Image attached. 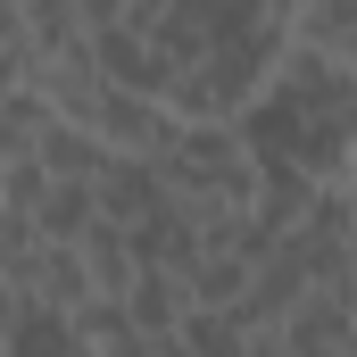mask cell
Segmentation results:
<instances>
[{
    "instance_id": "1",
    "label": "cell",
    "mask_w": 357,
    "mask_h": 357,
    "mask_svg": "<svg viewBox=\"0 0 357 357\" xmlns=\"http://www.w3.org/2000/svg\"><path fill=\"white\" fill-rule=\"evenodd\" d=\"M274 50H282V33H274V25H266V33H241V42H225V50H208V59L175 67L167 91H158V108H167L175 125H233V116L258 100Z\"/></svg>"
},
{
    "instance_id": "2",
    "label": "cell",
    "mask_w": 357,
    "mask_h": 357,
    "mask_svg": "<svg viewBox=\"0 0 357 357\" xmlns=\"http://www.w3.org/2000/svg\"><path fill=\"white\" fill-rule=\"evenodd\" d=\"M84 50H91V67L116 91H133V100H158V91H167V59H158L142 33H116V25H108V33H84Z\"/></svg>"
},
{
    "instance_id": "3",
    "label": "cell",
    "mask_w": 357,
    "mask_h": 357,
    "mask_svg": "<svg viewBox=\"0 0 357 357\" xmlns=\"http://www.w3.org/2000/svg\"><path fill=\"white\" fill-rule=\"evenodd\" d=\"M158 199H167V191H158V175H150V158H108V167L91 175V208H100V225H142Z\"/></svg>"
},
{
    "instance_id": "4",
    "label": "cell",
    "mask_w": 357,
    "mask_h": 357,
    "mask_svg": "<svg viewBox=\"0 0 357 357\" xmlns=\"http://www.w3.org/2000/svg\"><path fill=\"white\" fill-rule=\"evenodd\" d=\"M116 307H125V316H133V333H150V341H167L183 316H191L183 274H167V266H133V282L116 291Z\"/></svg>"
},
{
    "instance_id": "5",
    "label": "cell",
    "mask_w": 357,
    "mask_h": 357,
    "mask_svg": "<svg viewBox=\"0 0 357 357\" xmlns=\"http://www.w3.org/2000/svg\"><path fill=\"white\" fill-rule=\"evenodd\" d=\"M0 357H75V316H59L42 299H17L8 324H0Z\"/></svg>"
},
{
    "instance_id": "6",
    "label": "cell",
    "mask_w": 357,
    "mask_h": 357,
    "mask_svg": "<svg viewBox=\"0 0 357 357\" xmlns=\"http://www.w3.org/2000/svg\"><path fill=\"white\" fill-rule=\"evenodd\" d=\"M282 42L291 50H316V59H349L357 67V25H349V0H307L282 17Z\"/></svg>"
},
{
    "instance_id": "7",
    "label": "cell",
    "mask_w": 357,
    "mask_h": 357,
    "mask_svg": "<svg viewBox=\"0 0 357 357\" xmlns=\"http://www.w3.org/2000/svg\"><path fill=\"white\" fill-rule=\"evenodd\" d=\"M158 341L150 333H133V316L116 307V299H84L75 307V357H150Z\"/></svg>"
},
{
    "instance_id": "8",
    "label": "cell",
    "mask_w": 357,
    "mask_h": 357,
    "mask_svg": "<svg viewBox=\"0 0 357 357\" xmlns=\"http://www.w3.org/2000/svg\"><path fill=\"white\" fill-rule=\"evenodd\" d=\"M25 225H33V241H59V250H75L91 225H100V208H91V183H50V191H42V208H33Z\"/></svg>"
},
{
    "instance_id": "9",
    "label": "cell",
    "mask_w": 357,
    "mask_h": 357,
    "mask_svg": "<svg viewBox=\"0 0 357 357\" xmlns=\"http://www.w3.org/2000/svg\"><path fill=\"white\" fill-rule=\"evenodd\" d=\"M75 266H84L91 299H116V291L133 282V250H125V225H91L84 241H75Z\"/></svg>"
},
{
    "instance_id": "10",
    "label": "cell",
    "mask_w": 357,
    "mask_h": 357,
    "mask_svg": "<svg viewBox=\"0 0 357 357\" xmlns=\"http://www.w3.org/2000/svg\"><path fill=\"white\" fill-rule=\"evenodd\" d=\"M33 167H42L50 183H91L100 167H108V150H100L91 133H75V125H59V116H50V133H42V150H33Z\"/></svg>"
},
{
    "instance_id": "11",
    "label": "cell",
    "mask_w": 357,
    "mask_h": 357,
    "mask_svg": "<svg viewBox=\"0 0 357 357\" xmlns=\"http://www.w3.org/2000/svg\"><path fill=\"white\" fill-rule=\"evenodd\" d=\"M42 133H50V108H42V91L8 84V91H0V167L33 158V150H42Z\"/></svg>"
},
{
    "instance_id": "12",
    "label": "cell",
    "mask_w": 357,
    "mask_h": 357,
    "mask_svg": "<svg viewBox=\"0 0 357 357\" xmlns=\"http://www.w3.org/2000/svg\"><path fill=\"white\" fill-rule=\"evenodd\" d=\"M241 282H250V266H241L233 250H199V258L183 266V299H191V307H233Z\"/></svg>"
},
{
    "instance_id": "13",
    "label": "cell",
    "mask_w": 357,
    "mask_h": 357,
    "mask_svg": "<svg viewBox=\"0 0 357 357\" xmlns=\"http://www.w3.org/2000/svg\"><path fill=\"white\" fill-rule=\"evenodd\" d=\"M175 349H183V357H241V349H250V333H241L225 307H191V316L175 324Z\"/></svg>"
},
{
    "instance_id": "14",
    "label": "cell",
    "mask_w": 357,
    "mask_h": 357,
    "mask_svg": "<svg viewBox=\"0 0 357 357\" xmlns=\"http://www.w3.org/2000/svg\"><path fill=\"white\" fill-rule=\"evenodd\" d=\"M42 191H50V175H42L33 158L0 167V208H8V216H33V208H42Z\"/></svg>"
},
{
    "instance_id": "15",
    "label": "cell",
    "mask_w": 357,
    "mask_h": 357,
    "mask_svg": "<svg viewBox=\"0 0 357 357\" xmlns=\"http://www.w3.org/2000/svg\"><path fill=\"white\" fill-rule=\"evenodd\" d=\"M0 59H25V0H0Z\"/></svg>"
},
{
    "instance_id": "16",
    "label": "cell",
    "mask_w": 357,
    "mask_h": 357,
    "mask_svg": "<svg viewBox=\"0 0 357 357\" xmlns=\"http://www.w3.org/2000/svg\"><path fill=\"white\" fill-rule=\"evenodd\" d=\"M125 8H133V0H84V33H108V25H125Z\"/></svg>"
},
{
    "instance_id": "17",
    "label": "cell",
    "mask_w": 357,
    "mask_h": 357,
    "mask_svg": "<svg viewBox=\"0 0 357 357\" xmlns=\"http://www.w3.org/2000/svg\"><path fill=\"white\" fill-rule=\"evenodd\" d=\"M8 307H17V291H8V282H0V324H8Z\"/></svg>"
}]
</instances>
